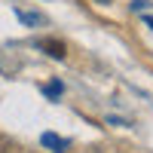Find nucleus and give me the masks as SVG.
Listing matches in <instances>:
<instances>
[{
    "label": "nucleus",
    "mask_w": 153,
    "mask_h": 153,
    "mask_svg": "<svg viewBox=\"0 0 153 153\" xmlns=\"http://www.w3.org/2000/svg\"><path fill=\"white\" fill-rule=\"evenodd\" d=\"M58 92H61V83H49L46 86V95H58Z\"/></svg>",
    "instance_id": "7ed1b4c3"
},
{
    "label": "nucleus",
    "mask_w": 153,
    "mask_h": 153,
    "mask_svg": "<svg viewBox=\"0 0 153 153\" xmlns=\"http://www.w3.org/2000/svg\"><path fill=\"white\" fill-rule=\"evenodd\" d=\"M43 144H46V147H55L58 153H61V150L68 147V141H61V138H55V135H49V132L43 135Z\"/></svg>",
    "instance_id": "f03ea898"
},
{
    "label": "nucleus",
    "mask_w": 153,
    "mask_h": 153,
    "mask_svg": "<svg viewBox=\"0 0 153 153\" xmlns=\"http://www.w3.org/2000/svg\"><path fill=\"white\" fill-rule=\"evenodd\" d=\"M19 16H22V19H25V22H43V19H40V16H34V12H19Z\"/></svg>",
    "instance_id": "20e7f679"
},
{
    "label": "nucleus",
    "mask_w": 153,
    "mask_h": 153,
    "mask_svg": "<svg viewBox=\"0 0 153 153\" xmlns=\"http://www.w3.org/2000/svg\"><path fill=\"white\" fill-rule=\"evenodd\" d=\"M37 46L46 49V55H52V58H65V43L61 40H40Z\"/></svg>",
    "instance_id": "f257e3e1"
},
{
    "label": "nucleus",
    "mask_w": 153,
    "mask_h": 153,
    "mask_svg": "<svg viewBox=\"0 0 153 153\" xmlns=\"http://www.w3.org/2000/svg\"><path fill=\"white\" fill-rule=\"evenodd\" d=\"M98 3H110V0H98Z\"/></svg>",
    "instance_id": "39448f33"
}]
</instances>
